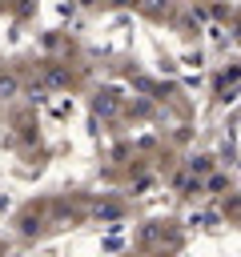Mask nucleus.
Masks as SVG:
<instances>
[{"label": "nucleus", "mask_w": 241, "mask_h": 257, "mask_svg": "<svg viewBox=\"0 0 241 257\" xmlns=\"http://www.w3.org/2000/svg\"><path fill=\"white\" fill-rule=\"evenodd\" d=\"M12 88H16V80H12V76H0V96H8Z\"/></svg>", "instance_id": "obj_1"}, {"label": "nucleus", "mask_w": 241, "mask_h": 257, "mask_svg": "<svg viewBox=\"0 0 241 257\" xmlns=\"http://www.w3.org/2000/svg\"><path fill=\"white\" fill-rule=\"evenodd\" d=\"M84 4H92V0H84Z\"/></svg>", "instance_id": "obj_2"}]
</instances>
